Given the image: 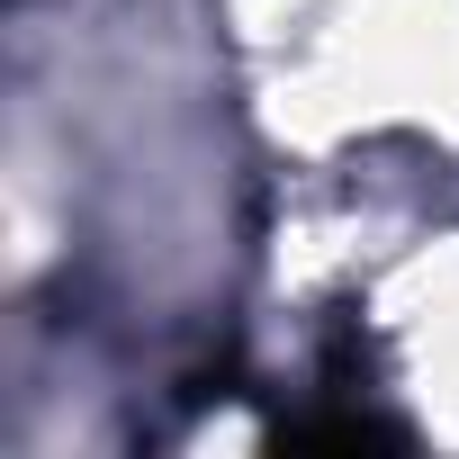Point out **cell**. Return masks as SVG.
<instances>
[{
    "instance_id": "1",
    "label": "cell",
    "mask_w": 459,
    "mask_h": 459,
    "mask_svg": "<svg viewBox=\"0 0 459 459\" xmlns=\"http://www.w3.org/2000/svg\"><path fill=\"white\" fill-rule=\"evenodd\" d=\"M280 441H289V450H369V441H396V423H369V414H316V423H289Z\"/></svg>"
}]
</instances>
